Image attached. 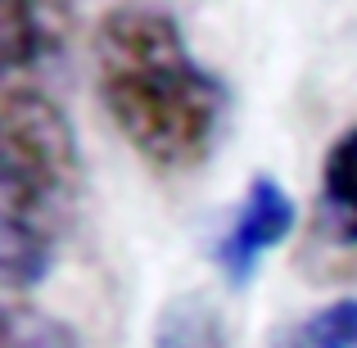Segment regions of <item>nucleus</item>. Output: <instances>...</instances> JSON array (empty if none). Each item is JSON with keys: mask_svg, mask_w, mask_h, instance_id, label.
<instances>
[{"mask_svg": "<svg viewBox=\"0 0 357 348\" xmlns=\"http://www.w3.org/2000/svg\"><path fill=\"white\" fill-rule=\"evenodd\" d=\"M154 348H231L227 317L204 294H176L154 321Z\"/></svg>", "mask_w": 357, "mask_h": 348, "instance_id": "nucleus-5", "label": "nucleus"}, {"mask_svg": "<svg viewBox=\"0 0 357 348\" xmlns=\"http://www.w3.org/2000/svg\"><path fill=\"white\" fill-rule=\"evenodd\" d=\"M96 86L114 127L163 172L199 167L227 122V91L163 9H114L96 32Z\"/></svg>", "mask_w": 357, "mask_h": 348, "instance_id": "nucleus-1", "label": "nucleus"}, {"mask_svg": "<svg viewBox=\"0 0 357 348\" xmlns=\"http://www.w3.org/2000/svg\"><path fill=\"white\" fill-rule=\"evenodd\" d=\"M82 149L63 109L14 86L0 105V271L9 289L45 280L82 209Z\"/></svg>", "mask_w": 357, "mask_h": 348, "instance_id": "nucleus-2", "label": "nucleus"}, {"mask_svg": "<svg viewBox=\"0 0 357 348\" xmlns=\"http://www.w3.org/2000/svg\"><path fill=\"white\" fill-rule=\"evenodd\" d=\"M0 23H5V68L18 73L27 63H41L54 50L59 32H54L50 9L36 5H0Z\"/></svg>", "mask_w": 357, "mask_h": 348, "instance_id": "nucleus-7", "label": "nucleus"}, {"mask_svg": "<svg viewBox=\"0 0 357 348\" xmlns=\"http://www.w3.org/2000/svg\"><path fill=\"white\" fill-rule=\"evenodd\" d=\"M0 348H82L77 331L63 326L59 317L41 312V308H23L9 303L5 308V340Z\"/></svg>", "mask_w": 357, "mask_h": 348, "instance_id": "nucleus-8", "label": "nucleus"}, {"mask_svg": "<svg viewBox=\"0 0 357 348\" xmlns=\"http://www.w3.org/2000/svg\"><path fill=\"white\" fill-rule=\"evenodd\" d=\"M289 231H294V199H289V190L276 176L258 172L244 186L236 213H231L227 231L218 235V249H213L218 271L227 276V285H236V289L249 285V280L258 276L262 258H267L271 249H280V244L289 240Z\"/></svg>", "mask_w": 357, "mask_h": 348, "instance_id": "nucleus-3", "label": "nucleus"}, {"mask_svg": "<svg viewBox=\"0 0 357 348\" xmlns=\"http://www.w3.org/2000/svg\"><path fill=\"white\" fill-rule=\"evenodd\" d=\"M317 222L335 244H357V127L335 140L321 163Z\"/></svg>", "mask_w": 357, "mask_h": 348, "instance_id": "nucleus-4", "label": "nucleus"}, {"mask_svg": "<svg viewBox=\"0 0 357 348\" xmlns=\"http://www.w3.org/2000/svg\"><path fill=\"white\" fill-rule=\"evenodd\" d=\"M271 348H357V294L303 312L271 340Z\"/></svg>", "mask_w": 357, "mask_h": 348, "instance_id": "nucleus-6", "label": "nucleus"}]
</instances>
